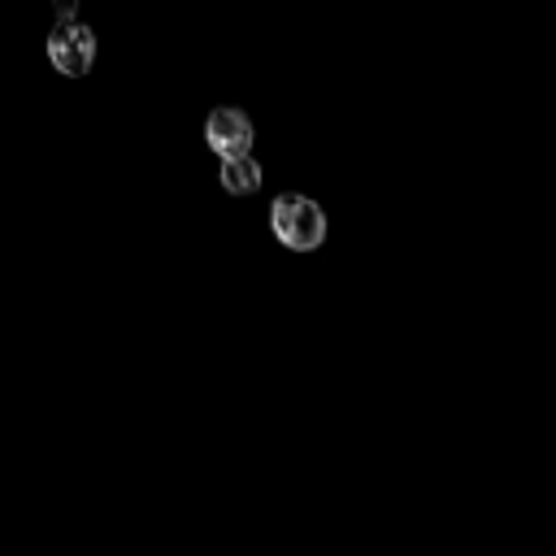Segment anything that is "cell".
I'll list each match as a JSON object with an SVG mask.
<instances>
[{
    "label": "cell",
    "mask_w": 556,
    "mask_h": 556,
    "mask_svg": "<svg viewBox=\"0 0 556 556\" xmlns=\"http://www.w3.org/2000/svg\"><path fill=\"white\" fill-rule=\"evenodd\" d=\"M48 61H52L65 78L87 74L91 61H96V35H91L87 22L74 17V4H65V9H61V22L48 30Z\"/></svg>",
    "instance_id": "cell-2"
},
{
    "label": "cell",
    "mask_w": 556,
    "mask_h": 556,
    "mask_svg": "<svg viewBox=\"0 0 556 556\" xmlns=\"http://www.w3.org/2000/svg\"><path fill=\"white\" fill-rule=\"evenodd\" d=\"M269 226H274L278 243L291 248V252H313L326 239V213H321V204L308 200V195H300V191H282L274 200Z\"/></svg>",
    "instance_id": "cell-1"
},
{
    "label": "cell",
    "mask_w": 556,
    "mask_h": 556,
    "mask_svg": "<svg viewBox=\"0 0 556 556\" xmlns=\"http://www.w3.org/2000/svg\"><path fill=\"white\" fill-rule=\"evenodd\" d=\"M204 139H208V148H213L222 161H230V156H252V122H248L243 109H230V104L213 109L208 122H204Z\"/></svg>",
    "instance_id": "cell-3"
},
{
    "label": "cell",
    "mask_w": 556,
    "mask_h": 556,
    "mask_svg": "<svg viewBox=\"0 0 556 556\" xmlns=\"http://www.w3.org/2000/svg\"><path fill=\"white\" fill-rule=\"evenodd\" d=\"M261 161L256 156H230V161H222V187L230 191V195H252L256 187H261Z\"/></svg>",
    "instance_id": "cell-4"
}]
</instances>
